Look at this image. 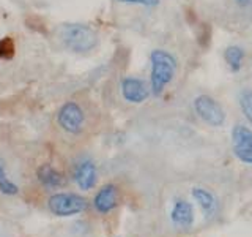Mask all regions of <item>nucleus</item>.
Listing matches in <instances>:
<instances>
[{"instance_id":"nucleus-11","label":"nucleus","mask_w":252,"mask_h":237,"mask_svg":"<svg viewBox=\"0 0 252 237\" xmlns=\"http://www.w3.org/2000/svg\"><path fill=\"white\" fill-rule=\"evenodd\" d=\"M120 204V192L114 184L102 185L93 196V207L101 215L114 212Z\"/></svg>"},{"instance_id":"nucleus-10","label":"nucleus","mask_w":252,"mask_h":237,"mask_svg":"<svg viewBox=\"0 0 252 237\" xmlns=\"http://www.w3.org/2000/svg\"><path fill=\"white\" fill-rule=\"evenodd\" d=\"M120 90L123 98L132 103V105H140V103L147 101V98L150 97V85H147V82L144 79H140L137 76H126L123 78V81L120 84Z\"/></svg>"},{"instance_id":"nucleus-4","label":"nucleus","mask_w":252,"mask_h":237,"mask_svg":"<svg viewBox=\"0 0 252 237\" xmlns=\"http://www.w3.org/2000/svg\"><path fill=\"white\" fill-rule=\"evenodd\" d=\"M47 209L55 217H73L89 209V201L82 195L60 192L47 199Z\"/></svg>"},{"instance_id":"nucleus-18","label":"nucleus","mask_w":252,"mask_h":237,"mask_svg":"<svg viewBox=\"0 0 252 237\" xmlns=\"http://www.w3.org/2000/svg\"><path fill=\"white\" fill-rule=\"evenodd\" d=\"M233 3L240 10H251L252 8V0H233Z\"/></svg>"},{"instance_id":"nucleus-12","label":"nucleus","mask_w":252,"mask_h":237,"mask_svg":"<svg viewBox=\"0 0 252 237\" xmlns=\"http://www.w3.org/2000/svg\"><path fill=\"white\" fill-rule=\"evenodd\" d=\"M36 179L46 190H59L62 187H65V184H66V179L62 174V171H59L55 166H52L49 163L38 166Z\"/></svg>"},{"instance_id":"nucleus-14","label":"nucleus","mask_w":252,"mask_h":237,"mask_svg":"<svg viewBox=\"0 0 252 237\" xmlns=\"http://www.w3.org/2000/svg\"><path fill=\"white\" fill-rule=\"evenodd\" d=\"M236 103L249 126H252V87H241L236 95Z\"/></svg>"},{"instance_id":"nucleus-8","label":"nucleus","mask_w":252,"mask_h":237,"mask_svg":"<svg viewBox=\"0 0 252 237\" xmlns=\"http://www.w3.org/2000/svg\"><path fill=\"white\" fill-rule=\"evenodd\" d=\"M71 177H73V182L79 190L90 192V190L96 187V182H98L96 164H94L90 158H81V160L76 161V164L73 166Z\"/></svg>"},{"instance_id":"nucleus-17","label":"nucleus","mask_w":252,"mask_h":237,"mask_svg":"<svg viewBox=\"0 0 252 237\" xmlns=\"http://www.w3.org/2000/svg\"><path fill=\"white\" fill-rule=\"evenodd\" d=\"M120 3L126 5H139V6H147V8H155L161 3V0H118Z\"/></svg>"},{"instance_id":"nucleus-7","label":"nucleus","mask_w":252,"mask_h":237,"mask_svg":"<svg viewBox=\"0 0 252 237\" xmlns=\"http://www.w3.org/2000/svg\"><path fill=\"white\" fill-rule=\"evenodd\" d=\"M169 218L173 228L180 229V231H189L195 223L194 204L183 196H177L172 202Z\"/></svg>"},{"instance_id":"nucleus-3","label":"nucleus","mask_w":252,"mask_h":237,"mask_svg":"<svg viewBox=\"0 0 252 237\" xmlns=\"http://www.w3.org/2000/svg\"><path fill=\"white\" fill-rule=\"evenodd\" d=\"M192 109L194 114L200 118V120L213 126V128H220L227 122V113L222 106V103L211 97L208 93H200L192 100Z\"/></svg>"},{"instance_id":"nucleus-9","label":"nucleus","mask_w":252,"mask_h":237,"mask_svg":"<svg viewBox=\"0 0 252 237\" xmlns=\"http://www.w3.org/2000/svg\"><path fill=\"white\" fill-rule=\"evenodd\" d=\"M191 196L199 205L200 212L203 213L205 220H215L220 215V202L218 196L205 187H194L191 190Z\"/></svg>"},{"instance_id":"nucleus-6","label":"nucleus","mask_w":252,"mask_h":237,"mask_svg":"<svg viewBox=\"0 0 252 237\" xmlns=\"http://www.w3.org/2000/svg\"><path fill=\"white\" fill-rule=\"evenodd\" d=\"M57 123L63 131L69 134H79L85 125L84 109L76 101H66L57 113Z\"/></svg>"},{"instance_id":"nucleus-1","label":"nucleus","mask_w":252,"mask_h":237,"mask_svg":"<svg viewBox=\"0 0 252 237\" xmlns=\"http://www.w3.org/2000/svg\"><path fill=\"white\" fill-rule=\"evenodd\" d=\"M178 62L175 55L165 49H153L150 52V92L159 97L175 79Z\"/></svg>"},{"instance_id":"nucleus-2","label":"nucleus","mask_w":252,"mask_h":237,"mask_svg":"<svg viewBox=\"0 0 252 237\" xmlns=\"http://www.w3.org/2000/svg\"><path fill=\"white\" fill-rule=\"evenodd\" d=\"M60 38L69 51L84 54L93 51L98 44V34L85 24H63L60 27Z\"/></svg>"},{"instance_id":"nucleus-16","label":"nucleus","mask_w":252,"mask_h":237,"mask_svg":"<svg viewBox=\"0 0 252 237\" xmlns=\"http://www.w3.org/2000/svg\"><path fill=\"white\" fill-rule=\"evenodd\" d=\"M14 54V44L11 38L0 40V60L2 59H11Z\"/></svg>"},{"instance_id":"nucleus-5","label":"nucleus","mask_w":252,"mask_h":237,"mask_svg":"<svg viewBox=\"0 0 252 237\" xmlns=\"http://www.w3.org/2000/svg\"><path fill=\"white\" fill-rule=\"evenodd\" d=\"M230 147L236 160L252 168V126L236 122L230 131Z\"/></svg>"},{"instance_id":"nucleus-13","label":"nucleus","mask_w":252,"mask_h":237,"mask_svg":"<svg viewBox=\"0 0 252 237\" xmlns=\"http://www.w3.org/2000/svg\"><path fill=\"white\" fill-rule=\"evenodd\" d=\"M224 62L232 73H240L246 65V49L240 44H230L224 49Z\"/></svg>"},{"instance_id":"nucleus-15","label":"nucleus","mask_w":252,"mask_h":237,"mask_svg":"<svg viewBox=\"0 0 252 237\" xmlns=\"http://www.w3.org/2000/svg\"><path fill=\"white\" fill-rule=\"evenodd\" d=\"M0 192L8 196H14L19 193V187L14 184V182L8 177L6 168H5V161L0 158Z\"/></svg>"}]
</instances>
